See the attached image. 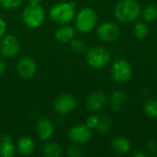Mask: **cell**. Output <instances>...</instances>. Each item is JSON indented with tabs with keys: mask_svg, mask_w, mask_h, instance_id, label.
<instances>
[{
	"mask_svg": "<svg viewBox=\"0 0 157 157\" xmlns=\"http://www.w3.org/2000/svg\"><path fill=\"white\" fill-rule=\"evenodd\" d=\"M142 6L137 0H120L115 6L114 16L123 24L134 23L141 17Z\"/></svg>",
	"mask_w": 157,
	"mask_h": 157,
	"instance_id": "cell-1",
	"label": "cell"
},
{
	"mask_svg": "<svg viewBox=\"0 0 157 157\" xmlns=\"http://www.w3.org/2000/svg\"><path fill=\"white\" fill-rule=\"evenodd\" d=\"M75 3L73 1L59 2L53 5L49 11L50 18L57 24H69L75 17Z\"/></svg>",
	"mask_w": 157,
	"mask_h": 157,
	"instance_id": "cell-2",
	"label": "cell"
},
{
	"mask_svg": "<svg viewBox=\"0 0 157 157\" xmlns=\"http://www.w3.org/2000/svg\"><path fill=\"white\" fill-rule=\"evenodd\" d=\"M85 56L87 64L95 70L104 69L111 61L110 52L102 45H95L87 49Z\"/></svg>",
	"mask_w": 157,
	"mask_h": 157,
	"instance_id": "cell-3",
	"label": "cell"
},
{
	"mask_svg": "<svg viewBox=\"0 0 157 157\" xmlns=\"http://www.w3.org/2000/svg\"><path fill=\"white\" fill-rule=\"evenodd\" d=\"M75 25L76 30L81 33L91 32L98 25V15L96 11L89 6L81 8L75 14Z\"/></svg>",
	"mask_w": 157,
	"mask_h": 157,
	"instance_id": "cell-4",
	"label": "cell"
},
{
	"mask_svg": "<svg viewBox=\"0 0 157 157\" xmlns=\"http://www.w3.org/2000/svg\"><path fill=\"white\" fill-rule=\"evenodd\" d=\"M22 20L29 29L40 28L45 20V12L40 4L29 2L23 9Z\"/></svg>",
	"mask_w": 157,
	"mask_h": 157,
	"instance_id": "cell-5",
	"label": "cell"
},
{
	"mask_svg": "<svg viewBox=\"0 0 157 157\" xmlns=\"http://www.w3.org/2000/svg\"><path fill=\"white\" fill-rule=\"evenodd\" d=\"M132 66L131 63L123 58L116 59L110 66L109 75L115 83L124 84L131 80L132 76Z\"/></svg>",
	"mask_w": 157,
	"mask_h": 157,
	"instance_id": "cell-6",
	"label": "cell"
},
{
	"mask_svg": "<svg viewBox=\"0 0 157 157\" xmlns=\"http://www.w3.org/2000/svg\"><path fill=\"white\" fill-rule=\"evenodd\" d=\"M121 30L120 26L113 21H104L97 26L96 34L99 40L105 43L116 41L121 36Z\"/></svg>",
	"mask_w": 157,
	"mask_h": 157,
	"instance_id": "cell-7",
	"label": "cell"
},
{
	"mask_svg": "<svg viewBox=\"0 0 157 157\" xmlns=\"http://www.w3.org/2000/svg\"><path fill=\"white\" fill-rule=\"evenodd\" d=\"M93 137L92 130L89 129L86 124H77L72 126L68 131L69 140L75 144L83 145L91 141Z\"/></svg>",
	"mask_w": 157,
	"mask_h": 157,
	"instance_id": "cell-8",
	"label": "cell"
},
{
	"mask_svg": "<svg viewBox=\"0 0 157 157\" xmlns=\"http://www.w3.org/2000/svg\"><path fill=\"white\" fill-rule=\"evenodd\" d=\"M77 106V100L75 97L71 94H63L59 96L53 104V109L61 116L68 115L75 109Z\"/></svg>",
	"mask_w": 157,
	"mask_h": 157,
	"instance_id": "cell-9",
	"label": "cell"
},
{
	"mask_svg": "<svg viewBox=\"0 0 157 157\" xmlns=\"http://www.w3.org/2000/svg\"><path fill=\"white\" fill-rule=\"evenodd\" d=\"M20 50V43L17 37L11 34H7L2 37L0 42L1 54L6 58L15 57Z\"/></svg>",
	"mask_w": 157,
	"mask_h": 157,
	"instance_id": "cell-10",
	"label": "cell"
},
{
	"mask_svg": "<svg viewBox=\"0 0 157 157\" xmlns=\"http://www.w3.org/2000/svg\"><path fill=\"white\" fill-rule=\"evenodd\" d=\"M37 71V64L33 58L30 56L21 57L17 63V73L22 79H31Z\"/></svg>",
	"mask_w": 157,
	"mask_h": 157,
	"instance_id": "cell-11",
	"label": "cell"
},
{
	"mask_svg": "<svg viewBox=\"0 0 157 157\" xmlns=\"http://www.w3.org/2000/svg\"><path fill=\"white\" fill-rule=\"evenodd\" d=\"M109 104V97L102 91L92 92L86 99V107L91 111H100Z\"/></svg>",
	"mask_w": 157,
	"mask_h": 157,
	"instance_id": "cell-12",
	"label": "cell"
},
{
	"mask_svg": "<svg viewBox=\"0 0 157 157\" xmlns=\"http://www.w3.org/2000/svg\"><path fill=\"white\" fill-rule=\"evenodd\" d=\"M54 126L48 118H40L36 124V133L40 140L48 141L53 134Z\"/></svg>",
	"mask_w": 157,
	"mask_h": 157,
	"instance_id": "cell-13",
	"label": "cell"
},
{
	"mask_svg": "<svg viewBox=\"0 0 157 157\" xmlns=\"http://www.w3.org/2000/svg\"><path fill=\"white\" fill-rule=\"evenodd\" d=\"M110 145L112 150L118 155H127L132 150V143L129 138L125 136H116L111 142Z\"/></svg>",
	"mask_w": 157,
	"mask_h": 157,
	"instance_id": "cell-14",
	"label": "cell"
},
{
	"mask_svg": "<svg viewBox=\"0 0 157 157\" xmlns=\"http://www.w3.org/2000/svg\"><path fill=\"white\" fill-rule=\"evenodd\" d=\"M76 34V29L65 24L59 27L55 31V39L62 43H69L75 39Z\"/></svg>",
	"mask_w": 157,
	"mask_h": 157,
	"instance_id": "cell-15",
	"label": "cell"
},
{
	"mask_svg": "<svg viewBox=\"0 0 157 157\" xmlns=\"http://www.w3.org/2000/svg\"><path fill=\"white\" fill-rule=\"evenodd\" d=\"M126 101V95L122 90L117 89L114 90L111 95L109 97V108L113 111H120Z\"/></svg>",
	"mask_w": 157,
	"mask_h": 157,
	"instance_id": "cell-16",
	"label": "cell"
},
{
	"mask_svg": "<svg viewBox=\"0 0 157 157\" xmlns=\"http://www.w3.org/2000/svg\"><path fill=\"white\" fill-rule=\"evenodd\" d=\"M16 150L17 148L8 135H3L0 138V156L13 157L16 155Z\"/></svg>",
	"mask_w": 157,
	"mask_h": 157,
	"instance_id": "cell-17",
	"label": "cell"
},
{
	"mask_svg": "<svg viewBox=\"0 0 157 157\" xmlns=\"http://www.w3.org/2000/svg\"><path fill=\"white\" fill-rule=\"evenodd\" d=\"M17 150L21 155H30L35 150L34 141L27 136H23L18 139L17 144Z\"/></svg>",
	"mask_w": 157,
	"mask_h": 157,
	"instance_id": "cell-18",
	"label": "cell"
},
{
	"mask_svg": "<svg viewBox=\"0 0 157 157\" xmlns=\"http://www.w3.org/2000/svg\"><path fill=\"white\" fill-rule=\"evenodd\" d=\"M132 33L134 37L138 40H144L148 37L150 33V29L147 23L144 20L142 21H135L132 27Z\"/></svg>",
	"mask_w": 157,
	"mask_h": 157,
	"instance_id": "cell-19",
	"label": "cell"
},
{
	"mask_svg": "<svg viewBox=\"0 0 157 157\" xmlns=\"http://www.w3.org/2000/svg\"><path fill=\"white\" fill-rule=\"evenodd\" d=\"M41 152L43 155L47 157H59L63 154V149L58 144L54 142H49L42 146Z\"/></svg>",
	"mask_w": 157,
	"mask_h": 157,
	"instance_id": "cell-20",
	"label": "cell"
},
{
	"mask_svg": "<svg viewBox=\"0 0 157 157\" xmlns=\"http://www.w3.org/2000/svg\"><path fill=\"white\" fill-rule=\"evenodd\" d=\"M141 17L146 23L154 22L157 19V6L154 4H149L144 8H142Z\"/></svg>",
	"mask_w": 157,
	"mask_h": 157,
	"instance_id": "cell-21",
	"label": "cell"
},
{
	"mask_svg": "<svg viewBox=\"0 0 157 157\" xmlns=\"http://www.w3.org/2000/svg\"><path fill=\"white\" fill-rule=\"evenodd\" d=\"M144 111L145 115L153 120L157 119V98H150L144 104Z\"/></svg>",
	"mask_w": 157,
	"mask_h": 157,
	"instance_id": "cell-22",
	"label": "cell"
},
{
	"mask_svg": "<svg viewBox=\"0 0 157 157\" xmlns=\"http://www.w3.org/2000/svg\"><path fill=\"white\" fill-rule=\"evenodd\" d=\"M70 50L73 53L76 55H81L85 54L87 51V46L86 44L82 40L78 39H74L70 42Z\"/></svg>",
	"mask_w": 157,
	"mask_h": 157,
	"instance_id": "cell-23",
	"label": "cell"
},
{
	"mask_svg": "<svg viewBox=\"0 0 157 157\" xmlns=\"http://www.w3.org/2000/svg\"><path fill=\"white\" fill-rule=\"evenodd\" d=\"M110 129H111V120L107 116L101 117L100 121H99V123H98V127L96 129L98 131V132L100 135L104 136V135H106V134H108L109 132Z\"/></svg>",
	"mask_w": 157,
	"mask_h": 157,
	"instance_id": "cell-24",
	"label": "cell"
},
{
	"mask_svg": "<svg viewBox=\"0 0 157 157\" xmlns=\"http://www.w3.org/2000/svg\"><path fill=\"white\" fill-rule=\"evenodd\" d=\"M99 121H100V117L97 114H90L86 119V122L85 124L89 128L91 129L92 131L93 130H96L98 123H99Z\"/></svg>",
	"mask_w": 157,
	"mask_h": 157,
	"instance_id": "cell-25",
	"label": "cell"
},
{
	"mask_svg": "<svg viewBox=\"0 0 157 157\" xmlns=\"http://www.w3.org/2000/svg\"><path fill=\"white\" fill-rule=\"evenodd\" d=\"M66 154L67 155L70 157H80L84 155L81 147L78 144H73L72 145H70L67 150H66Z\"/></svg>",
	"mask_w": 157,
	"mask_h": 157,
	"instance_id": "cell-26",
	"label": "cell"
},
{
	"mask_svg": "<svg viewBox=\"0 0 157 157\" xmlns=\"http://www.w3.org/2000/svg\"><path fill=\"white\" fill-rule=\"evenodd\" d=\"M23 0H0V5L6 9H14L18 7Z\"/></svg>",
	"mask_w": 157,
	"mask_h": 157,
	"instance_id": "cell-27",
	"label": "cell"
},
{
	"mask_svg": "<svg viewBox=\"0 0 157 157\" xmlns=\"http://www.w3.org/2000/svg\"><path fill=\"white\" fill-rule=\"evenodd\" d=\"M146 150L150 154L157 153V142L155 140H149L146 144Z\"/></svg>",
	"mask_w": 157,
	"mask_h": 157,
	"instance_id": "cell-28",
	"label": "cell"
},
{
	"mask_svg": "<svg viewBox=\"0 0 157 157\" xmlns=\"http://www.w3.org/2000/svg\"><path fill=\"white\" fill-rule=\"evenodd\" d=\"M6 30V23L5 19L2 17H0V38L4 36Z\"/></svg>",
	"mask_w": 157,
	"mask_h": 157,
	"instance_id": "cell-29",
	"label": "cell"
},
{
	"mask_svg": "<svg viewBox=\"0 0 157 157\" xmlns=\"http://www.w3.org/2000/svg\"><path fill=\"white\" fill-rule=\"evenodd\" d=\"M6 71V64L3 60H0V77L5 75Z\"/></svg>",
	"mask_w": 157,
	"mask_h": 157,
	"instance_id": "cell-30",
	"label": "cell"
},
{
	"mask_svg": "<svg viewBox=\"0 0 157 157\" xmlns=\"http://www.w3.org/2000/svg\"><path fill=\"white\" fill-rule=\"evenodd\" d=\"M133 156H136V157H146L147 156V155L145 154V153H144L143 151H136V152H134L133 153Z\"/></svg>",
	"mask_w": 157,
	"mask_h": 157,
	"instance_id": "cell-31",
	"label": "cell"
},
{
	"mask_svg": "<svg viewBox=\"0 0 157 157\" xmlns=\"http://www.w3.org/2000/svg\"><path fill=\"white\" fill-rule=\"evenodd\" d=\"M40 1L41 0H30L29 2H31V3H40Z\"/></svg>",
	"mask_w": 157,
	"mask_h": 157,
	"instance_id": "cell-32",
	"label": "cell"
},
{
	"mask_svg": "<svg viewBox=\"0 0 157 157\" xmlns=\"http://www.w3.org/2000/svg\"><path fill=\"white\" fill-rule=\"evenodd\" d=\"M156 61H157V54H156Z\"/></svg>",
	"mask_w": 157,
	"mask_h": 157,
	"instance_id": "cell-33",
	"label": "cell"
}]
</instances>
